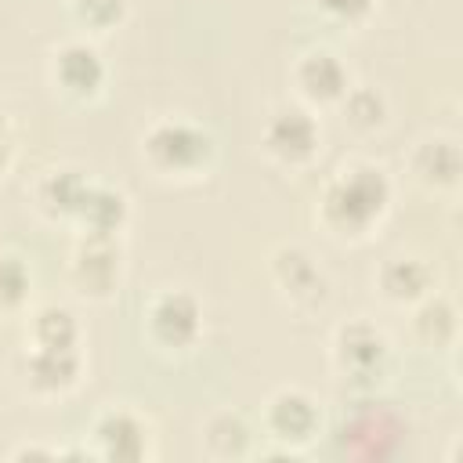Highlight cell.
<instances>
[{
    "label": "cell",
    "mask_w": 463,
    "mask_h": 463,
    "mask_svg": "<svg viewBox=\"0 0 463 463\" xmlns=\"http://www.w3.org/2000/svg\"><path fill=\"white\" fill-rule=\"evenodd\" d=\"M80 362L76 351H51V347H33L29 362H25V376L36 391H61L76 380Z\"/></svg>",
    "instance_id": "obj_13"
},
{
    "label": "cell",
    "mask_w": 463,
    "mask_h": 463,
    "mask_svg": "<svg viewBox=\"0 0 463 463\" xmlns=\"http://www.w3.org/2000/svg\"><path fill=\"white\" fill-rule=\"evenodd\" d=\"M119 275V250L112 235H87L80 250L72 253V279L83 286V293H105Z\"/></svg>",
    "instance_id": "obj_5"
},
{
    "label": "cell",
    "mask_w": 463,
    "mask_h": 463,
    "mask_svg": "<svg viewBox=\"0 0 463 463\" xmlns=\"http://www.w3.org/2000/svg\"><path fill=\"white\" fill-rule=\"evenodd\" d=\"M318 423H322L318 405L307 394H300V391H282L268 405V427L282 441H300L304 445V441L315 438Z\"/></svg>",
    "instance_id": "obj_6"
},
{
    "label": "cell",
    "mask_w": 463,
    "mask_h": 463,
    "mask_svg": "<svg viewBox=\"0 0 463 463\" xmlns=\"http://www.w3.org/2000/svg\"><path fill=\"white\" fill-rule=\"evenodd\" d=\"M380 286H383V293L391 297V300H420V297H427V289H430V268L423 264V260H405V257H398V260H391L383 271H380Z\"/></svg>",
    "instance_id": "obj_14"
},
{
    "label": "cell",
    "mask_w": 463,
    "mask_h": 463,
    "mask_svg": "<svg viewBox=\"0 0 463 463\" xmlns=\"http://www.w3.org/2000/svg\"><path fill=\"white\" fill-rule=\"evenodd\" d=\"M7 152H11V137H7V127H4V116H0V170L7 163Z\"/></svg>",
    "instance_id": "obj_24"
},
{
    "label": "cell",
    "mask_w": 463,
    "mask_h": 463,
    "mask_svg": "<svg viewBox=\"0 0 463 463\" xmlns=\"http://www.w3.org/2000/svg\"><path fill=\"white\" fill-rule=\"evenodd\" d=\"M383 354H387V340L373 326H365V322H351L336 336L340 369L351 373V376H373L380 369Z\"/></svg>",
    "instance_id": "obj_8"
},
{
    "label": "cell",
    "mask_w": 463,
    "mask_h": 463,
    "mask_svg": "<svg viewBox=\"0 0 463 463\" xmlns=\"http://www.w3.org/2000/svg\"><path fill=\"white\" fill-rule=\"evenodd\" d=\"M318 7L326 14H333V18H340V22H354V18L369 14L373 0H318Z\"/></svg>",
    "instance_id": "obj_23"
},
{
    "label": "cell",
    "mask_w": 463,
    "mask_h": 463,
    "mask_svg": "<svg viewBox=\"0 0 463 463\" xmlns=\"http://www.w3.org/2000/svg\"><path fill=\"white\" fill-rule=\"evenodd\" d=\"M344 112L354 127H376L383 119V98L373 87H354L344 94Z\"/></svg>",
    "instance_id": "obj_20"
},
{
    "label": "cell",
    "mask_w": 463,
    "mask_h": 463,
    "mask_svg": "<svg viewBox=\"0 0 463 463\" xmlns=\"http://www.w3.org/2000/svg\"><path fill=\"white\" fill-rule=\"evenodd\" d=\"M416 333L427 340V344H445L452 333H456V311L449 300L434 297L427 300L420 311H416Z\"/></svg>",
    "instance_id": "obj_19"
},
{
    "label": "cell",
    "mask_w": 463,
    "mask_h": 463,
    "mask_svg": "<svg viewBox=\"0 0 463 463\" xmlns=\"http://www.w3.org/2000/svg\"><path fill=\"white\" fill-rule=\"evenodd\" d=\"M297 83L311 101H340L347 94V72L329 51H311L297 65Z\"/></svg>",
    "instance_id": "obj_10"
},
{
    "label": "cell",
    "mask_w": 463,
    "mask_h": 463,
    "mask_svg": "<svg viewBox=\"0 0 463 463\" xmlns=\"http://www.w3.org/2000/svg\"><path fill=\"white\" fill-rule=\"evenodd\" d=\"M29 293V271L14 253L0 257V307H14L22 304Z\"/></svg>",
    "instance_id": "obj_21"
},
{
    "label": "cell",
    "mask_w": 463,
    "mask_h": 463,
    "mask_svg": "<svg viewBox=\"0 0 463 463\" xmlns=\"http://www.w3.org/2000/svg\"><path fill=\"white\" fill-rule=\"evenodd\" d=\"M83 192H87V181H83L76 170H54V174L43 181L40 199H43V206H47L51 213H76Z\"/></svg>",
    "instance_id": "obj_17"
},
{
    "label": "cell",
    "mask_w": 463,
    "mask_h": 463,
    "mask_svg": "<svg viewBox=\"0 0 463 463\" xmlns=\"http://www.w3.org/2000/svg\"><path fill=\"white\" fill-rule=\"evenodd\" d=\"M72 11H76L80 22H87L94 29H105L123 14V0H76Z\"/></svg>",
    "instance_id": "obj_22"
},
{
    "label": "cell",
    "mask_w": 463,
    "mask_h": 463,
    "mask_svg": "<svg viewBox=\"0 0 463 463\" xmlns=\"http://www.w3.org/2000/svg\"><path fill=\"white\" fill-rule=\"evenodd\" d=\"M412 166L427 184H452L459 177V148L452 141H427L420 145Z\"/></svg>",
    "instance_id": "obj_15"
},
{
    "label": "cell",
    "mask_w": 463,
    "mask_h": 463,
    "mask_svg": "<svg viewBox=\"0 0 463 463\" xmlns=\"http://www.w3.org/2000/svg\"><path fill=\"white\" fill-rule=\"evenodd\" d=\"M54 80L61 83V90H69L76 98H90V94H98V87L105 80V65H101L94 47L65 43L54 54Z\"/></svg>",
    "instance_id": "obj_7"
},
{
    "label": "cell",
    "mask_w": 463,
    "mask_h": 463,
    "mask_svg": "<svg viewBox=\"0 0 463 463\" xmlns=\"http://www.w3.org/2000/svg\"><path fill=\"white\" fill-rule=\"evenodd\" d=\"M145 152L148 159L166 170V174H188V170H199L210 152H213V141L206 130L184 123V119H163L148 130L145 137Z\"/></svg>",
    "instance_id": "obj_2"
},
{
    "label": "cell",
    "mask_w": 463,
    "mask_h": 463,
    "mask_svg": "<svg viewBox=\"0 0 463 463\" xmlns=\"http://www.w3.org/2000/svg\"><path fill=\"white\" fill-rule=\"evenodd\" d=\"M387 203H391V184H387L383 170L369 166V163H354L326 184L322 217L329 228H336L344 235H362V232H369L373 221H380Z\"/></svg>",
    "instance_id": "obj_1"
},
{
    "label": "cell",
    "mask_w": 463,
    "mask_h": 463,
    "mask_svg": "<svg viewBox=\"0 0 463 463\" xmlns=\"http://www.w3.org/2000/svg\"><path fill=\"white\" fill-rule=\"evenodd\" d=\"M271 271H275V282L293 297V300H304V304H315L322 300V275L318 268L311 264L307 253L300 250H279L271 257Z\"/></svg>",
    "instance_id": "obj_11"
},
{
    "label": "cell",
    "mask_w": 463,
    "mask_h": 463,
    "mask_svg": "<svg viewBox=\"0 0 463 463\" xmlns=\"http://www.w3.org/2000/svg\"><path fill=\"white\" fill-rule=\"evenodd\" d=\"M206 441H210V449H213L217 456H242L246 445H250V427H246L242 416H235V412H221V416L210 420V427H206Z\"/></svg>",
    "instance_id": "obj_18"
},
{
    "label": "cell",
    "mask_w": 463,
    "mask_h": 463,
    "mask_svg": "<svg viewBox=\"0 0 463 463\" xmlns=\"http://www.w3.org/2000/svg\"><path fill=\"white\" fill-rule=\"evenodd\" d=\"M123 213H127V203H123L119 192L101 188V184H87V192H83V199H80L72 217H80L87 235H112L119 228Z\"/></svg>",
    "instance_id": "obj_12"
},
{
    "label": "cell",
    "mask_w": 463,
    "mask_h": 463,
    "mask_svg": "<svg viewBox=\"0 0 463 463\" xmlns=\"http://www.w3.org/2000/svg\"><path fill=\"white\" fill-rule=\"evenodd\" d=\"M264 141H268L271 156H279L282 163H304L318 148V123L304 109H279L268 119Z\"/></svg>",
    "instance_id": "obj_4"
},
{
    "label": "cell",
    "mask_w": 463,
    "mask_h": 463,
    "mask_svg": "<svg viewBox=\"0 0 463 463\" xmlns=\"http://www.w3.org/2000/svg\"><path fill=\"white\" fill-rule=\"evenodd\" d=\"M33 344L51 351H72L76 347V322L65 307H43L33 318Z\"/></svg>",
    "instance_id": "obj_16"
},
{
    "label": "cell",
    "mask_w": 463,
    "mask_h": 463,
    "mask_svg": "<svg viewBox=\"0 0 463 463\" xmlns=\"http://www.w3.org/2000/svg\"><path fill=\"white\" fill-rule=\"evenodd\" d=\"M101 456L109 459H141L148 445V427L130 412H105L94 427Z\"/></svg>",
    "instance_id": "obj_9"
},
{
    "label": "cell",
    "mask_w": 463,
    "mask_h": 463,
    "mask_svg": "<svg viewBox=\"0 0 463 463\" xmlns=\"http://www.w3.org/2000/svg\"><path fill=\"white\" fill-rule=\"evenodd\" d=\"M199 304L195 297L181 293V289H170V293H159L152 311H148V326H152V336L166 347H188L195 336H199Z\"/></svg>",
    "instance_id": "obj_3"
}]
</instances>
